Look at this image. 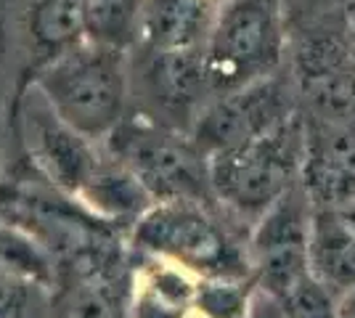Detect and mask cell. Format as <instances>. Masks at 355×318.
I'll list each match as a JSON object with an SVG mask.
<instances>
[{
	"instance_id": "6da1fadb",
	"label": "cell",
	"mask_w": 355,
	"mask_h": 318,
	"mask_svg": "<svg viewBox=\"0 0 355 318\" xmlns=\"http://www.w3.org/2000/svg\"><path fill=\"white\" fill-rule=\"evenodd\" d=\"M24 82H32L61 120L96 143H104L133 109L130 53L93 40L56 53Z\"/></svg>"
},
{
	"instance_id": "7a4b0ae2",
	"label": "cell",
	"mask_w": 355,
	"mask_h": 318,
	"mask_svg": "<svg viewBox=\"0 0 355 318\" xmlns=\"http://www.w3.org/2000/svg\"><path fill=\"white\" fill-rule=\"evenodd\" d=\"M141 258L175 265L193 279H254L247 239L225 210L207 202H154L128 233Z\"/></svg>"
},
{
	"instance_id": "3957f363",
	"label": "cell",
	"mask_w": 355,
	"mask_h": 318,
	"mask_svg": "<svg viewBox=\"0 0 355 318\" xmlns=\"http://www.w3.org/2000/svg\"><path fill=\"white\" fill-rule=\"evenodd\" d=\"M305 122L297 109L268 133L207 157L215 202L250 228L300 183Z\"/></svg>"
},
{
	"instance_id": "277c9868",
	"label": "cell",
	"mask_w": 355,
	"mask_h": 318,
	"mask_svg": "<svg viewBox=\"0 0 355 318\" xmlns=\"http://www.w3.org/2000/svg\"><path fill=\"white\" fill-rule=\"evenodd\" d=\"M101 146L133 173L154 202L218 204L209 183L207 154L189 130L130 109Z\"/></svg>"
},
{
	"instance_id": "5b68a950",
	"label": "cell",
	"mask_w": 355,
	"mask_h": 318,
	"mask_svg": "<svg viewBox=\"0 0 355 318\" xmlns=\"http://www.w3.org/2000/svg\"><path fill=\"white\" fill-rule=\"evenodd\" d=\"M289 48L279 0H223L209 32V98L276 75Z\"/></svg>"
},
{
	"instance_id": "8992f818",
	"label": "cell",
	"mask_w": 355,
	"mask_h": 318,
	"mask_svg": "<svg viewBox=\"0 0 355 318\" xmlns=\"http://www.w3.org/2000/svg\"><path fill=\"white\" fill-rule=\"evenodd\" d=\"M11 133L19 143V159L67 197H80L101 159V143L61 120L32 82L16 88Z\"/></svg>"
},
{
	"instance_id": "52a82bcc",
	"label": "cell",
	"mask_w": 355,
	"mask_h": 318,
	"mask_svg": "<svg viewBox=\"0 0 355 318\" xmlns=\"http://www.w3.org/2000/svg\"><path fill=\"white\" fill-rule=\"evenodd\" d=\"M138 255L130 239L59 265L48 318H133Z\"/></svg>"
},
{
	"instance_id": "ba28073f",
	"label": "cell",
	"mask_w": 355,
	"mask_h": 318,
	"mask_svg": "<svg viewBox=\"0 0 355 318\" xmlns=\"http://www.w3.org/2000/svg\"><path fill=\"white\" fill-rule=\"evenodd\" d=\"M300 101L292 77L284 80L279 72L263 80H254L244 88L209 98L199 109L191 125V138L207 154L239 146L250 138H257L292 117Z\"/></svg>"
},
{
	"instance_id": "9c48e42d",
	"label": "cell",
	"mask_w": 355,
	"mask_h": 318,
	"mask_svg": "<svg viewBox=\"0 0 355 318\" xmlns=\"http://www.w3.org/2000/svg\"><path fill=\"white\" fill-rule=\"evenodd\" d=\"M313 204L297 183L250 228L252 271L257 287L279 297L313 273L311 268Z\"/></svg>"
},
{
	"instance_id": "30bf717a",
	"label": "cell",
	"mask_w": 355,
	"mask_h": 318,
	"mask_svg": "<svg viewBox=\"0 0 355 318\" xmlns=\"http://www.w3.org/2000/svg\"><path fill=\"white\" fill-rule=\"evenodd\" d=\"M305 143L300 186L313 207L355 202V120L302 114Z\"/></svg>"
},
{
	"instance_id": "8fae6325",
	"label": "cell",
	"mask_w": 355,
	"mask_h": 318,
	"mask_svg": "<svg viewBox=\"0 0 355 318\" xmlns=\"http://www.w3.org/2000/svg\"><path fill=\"white\" fill-rule=\"evenodd\" d=\"M215 16V0H146L133 51L207 48Z\"/></svg>"
},
{
	"instance_id": "7c38bea8",
	"label": "cell",
	"mask_w": 355,
	"mask_h": 318,
	"mask_svg": "<svg viewBox=\"0 0 355 318\" xmlns=\"http://www.w3.org/2000/svg\"><path fill=\"white\" fill-rule=\"evenodd\" d=\"M77 202L96 218L125 233H130V228L141 220V215L154 204V199L148 197L141 181L104 146H101V159L85 188L80 191Z\"/></svg>"
},
{
	"instance_id": "4fadbf2b",
	"label": "cell",
	"mask_w": 355,
	"mask_h": 318,
	"mask_svg": "<svg viewBox=\"0 0 355 318\" xmlns=\"http://www.w3.org/2000/svg\"><path fill=\"white\" fill-rule=\"evenodd\" d=\"M311 268L337 297L355 289V231L342 207H313Z\"/></svg>"
},
{
	"instance_id": "5bb4252c",
	"label": "cell",
	"mask_w": 355,
	"mask_h": 318,
	"mask_svg": "<svg viewBox=\"0 0 355 318\" xmlns=\"http://www.w3.org/2000/svg\"><path fill=\"white\" fill-rule=\"evenodd\" d=\"M24 24H27V37L35 51L27 75L21 82L45 64L56 53L72 48L74 43L85 40L83 32V0H30L24 11Z\"/></svg>"
},
{
	"instance_id": "9a60e30c",
	"label": "cell",
	"mask_w": 355,
	"mask_h": 318,
	"mask_svg": "<svg viewBox=\"0 0 355 318\" xmlns=\"http://www.w3.org/2000/svg\"><path fill=\"white\" fill-rule=\"evenodd\" d=\"M144 6L146 0H83L85 40L130 53L138 46Z\"/></svg>"
},
{
	"instance_id": "2e32d148",
	"label": "cell",
	"mask_w": 355,
	"mask_h": 318,
	"mask_svg": "<svg viewBox=\"0 0 355 318\" xmlns=\"http://www.w3.org/2000/svg\"><path fill=\"white\" fill-rule=\"evenodd\" d=\"M254 279H196L193 310L205 318H250Z\"/></svg>"
},
{
	"instance_id": "e0dca14e",
	"label": "cell",
	"mask_w": 355,
	"mask_h": 318,
	"mask_svg": "<svg viewBox=\"0 0 355 318\" xmlns=\"http://www.w3.org/2000/svg\"><path fill=\"white\" fill-rule=\"evenodd\" d=\"M286 37L318 30H353L355 0H279Z\"/></svg>"
},
{
	"instance_id": "ac0fdd59",
	"label": "cell",
	"mask_w": 355,
	"mask_h": 318,
	"mask_svg": "<svg viewBox=\"0 0 355 318\" xmlns=\"http://www.w3.org/2000/svg\"><path fill=\"white\" fill-rule=\"evenodd\" d=\"M51 292L0 263V318H48Z\"/></svg>"
},
{
	"instance_id": "d6986e66",
	"label": "cell",
	"mask_w": 355,
	"mask_h": 318,
	"mask_svg": "<svg viewBox=\"0 0 355 318\" xmlns=\"http://www.w3.org/2000/svg\"><path fill=\"white\" fill-rule=\"evenodd\" d=\"M286 318H337V294L311 273L284 294L273 297Z\"/></svg>"
},
{
	"instance_id": "ffe728a7",
	"label": "cell",
	"mask_w": 355,
	"mask_h": 318,
	"mask_svg": "<svg viewBox=\"0 0 355 318\" xmlns=\"http://www.w3.org/2000/svg\"><path fill=\"white\" fill-rule=\"evenodd\" d=\"M250 318H286L282 310V305L276 303L268 292L257 287L254 289V297H252V310H250Z\"/></svg>"
},
{
	"instance_id": "44dd1931",
	"label": "cell",
	"mask_w": 355,
	"mask_h": 318,
	"mask_svg": "<svg viewBox=\"0 0 355 318\" xmlns=\"http://www.w3.org/2000/svg\"><path fill=\"white\" fill-rule=\"evenodd\" d=\"M6 170H8V167H6V127L0 125V178H3Z\"/></svg>"
},
{
	"instance_id": "7402d4cb",
	"label": "cell",
	"mask_w": 355,
	"mask_h": 318,
	"mask_svg": "<svg viewBox=\"0 0 355 318\" xmlns=\"http://www.w3.org/2000/svg\"><path fill=\"white\" fill-rule=\"evenodd\" d=\"M186 318H205V316H199L196 310H191V313H189V316H186Z\"/></svg>"
}]
</instances>
